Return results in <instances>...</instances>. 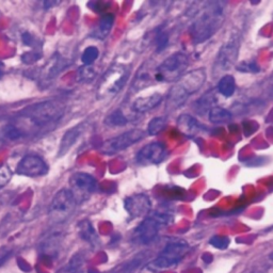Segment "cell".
Listing matches in <instances>:
<instances>
[{
	"mask_svg": "<svg viewBox=\"0 0 273 273\" xmlns=\"http://www.w3.org/2000/svg\"><path fill=\"white\" fill-rule=\"evenodd\" d=\"M167 126V118L164 116L154 117L148 124V132L151 135H156L165 129Z\"/></svg>",
	"mask_w": 273,
	"mask_h": 273,
	"instance_id": "26",
	"label": "cell"
},
{
	"mask_svg": "<svg viewBox=\"0 0 273 273\" xmlns=\"http://www.w3.org/2000/svg\"><path fill=\"white\" fill-rule=\"evenodd\" d=\"M41 58V55L38 54L37 51H32V53H27V54H25L23 55L22 59H23V61L25 63H33V62H36L37 60H39Z\"/></svg>",
	"mask_w": 273,
	"mask_h": 273,
	"instance_id": "33",
	"label": "cell"
},
{
	"mask_svg": "<svg viewBox=\"0 0 273 273\" xmlns=\"http://www.w3.org/2000/svg\"><path fill=\"white\" fill-rule=\"evenodd\" d=\"M17 174L27 177H39L48 172V166L40 156H25L16 167Z\"/></svg>",
	"mask_w": 273,
	"mask_h": 273,
	"instance_id": "11",
	"label": "cell"
},
{
	"mask_svg": "<svg viewBox=\"0 0 273 273\" xmlns=\"http://www.w3.org/2000/svg\"><path fill=\"white\" fill-rule=\"evenodd\" d=\"M82 130H83V126L82 124H80L78 126L71 128L70 130H67L64 133L61 143H60V147H59V152H58L59 157L64 156L65 154L73 148V145L76 143L77 140H78Z\"/></svg>",
	"mask_w": 273,
	"mask_h": 273,
	"instance_id": "17",
	"label": "cell"
},
{
	"mask_svg": "<svg viewBox=\"0 0 273 273\" xmlns=\"http://www.w3.org/2000/svg\"><path fill=\"white\" fill-rule=\"evenodd\" d=\"M124 208L132 219L147 217L151 212L152 202L147 194H134L124 201Z\"/></svg>",
	"mask_w": 273,
	"mask_h": 273,
	"instance_id": "12",
	"label": "cell"
},
{
	"mask_svg": "<svg viewBox=\"0 0 273 273\" xmlns=\"http://www.w3.org/2000/svg\"><path fill=\"white\" fill-rule=\"evenodd\" d=\"M269 259L273 261V252H271V253L269 254Z\"/></svg>",
	"mask_w": 273,
	"mask_h": 273,
	"instance_id": "37",
	"label": "cell"
},
{
	"mask_svg": "<svg viewBox=\"0 0 273 273\" xmlns=\"http://www.w3.org/2000/svg\"><path fill=\"white\" fill-rule=\"evenodd\" d=\"M59 246H60V236L53 235L48 237L44 241V243H43L42 250H43V253L46 254L47 256H50V257H53V256L57 255Z\"/></svg>",
	"mask_w": 273,
	"mask_h": 273,
	"instance_id": "24",
	"label": "cell"
},
{
	"mask_svg": "<svg viewBox=\"0 0 273 273\" xmlns=\"http://www.w3.org/2000/svg\"><path fill=\"white\" fill-rule=\"evenodd\" d=\"M10 255H11V253L9 251L0 253V266H2L3 263H5L8 258H10Z\"/></svg>",
	"mask_w": 273,
	"mask_h": 273,
	"instance_id": "35",
	"label": "cell"
},
{
	"mask_svg": "<svg viewBox=\"0 0 273 273\" xmlns=\"http://www.w3.org/2000/svg\"><path fill=\"white\" fill-rule=\"evenodd\" d=\"M168 45V36L166 33H160V36L157 38V51L160 53L162 49H165Z\"/></svg>",
	"mask_w": 273,
	"mask_h": 273,
	"instance_id": "34",
	"label": "cell"
},
{
	"mask_svg": "<svg viewBox=\"0 0 273 273\" xmlns=\"http://www.w3.org/2000/svg\"><path fill=\"white\" fill-rule=\"evenodd\" d=\"M166 148L160 142H152L144 145L136 155V161L140 165H157L165 159Z\"/></svg>",
	"mask_w": 273,
	"mask_h": 273,
	"instance_id": "13",
	"label": "cell"
},
{
	"mask_svg": "<svg viewBox=\"0 0 273 273\" xmlns=\"http://www.w3.org/2000/svg\"><path fill=\"white\" fill-rule=\"evenodd\" d=\"M65 113L61 101L46 100L25 108L20 113L19 123H26L33 129H44L58 123Z\"/></svg>",
	"mask_w": 273,
	"mask_h": 273,
	"instance_id": "2",
	"label": "cell"
},
{
	"mask_svg": "<svg viewBox=\"0 0 273 273\" xmlns=\"http://www.w3.org/2000/svg\"><path fill=\"white\" fill-rule=\"evenodd\" d=\"M77 203L70 189H61L58 191L49 206V219L56 224L64 223L70 219L76 209Z\"/></svg>",
	"mask_w": 273,
	"mask_h": 273,
	"instance_id": "6",
	"label": "cell"
},
{
	"mask_svg": "<svg viewBox=\"0 0 273 273\" xmlns=\"http://www.w3.org/2000/svg\"><path fill=\"white\" fill-rule=\"evenodd\" d=\"M105 123L108 126L117 127V126H125L128 123V119L121 110H114L111 112L105 119Z\"/></svg>",
	"mask_w": 273,
	"mask_h": 273,
	"instance_id": "25",
	"label": "cell"
},
{
	"mask_svg": "<svg viewBox=\"0 0 273 273\" xmlns=\"http://www.w3.org/2000/svg\"><path fill=\"white\" fill-rule=\"evenodd\" d=\"M209 121L213 124H224L232 121L233 115L228 110L221 107H213L208 113Z\"/></svg>",
	"mask_w": 273,
	"mask_h": 273,
	"instance_id": "21",
	"label": "cell"
},
{
	"mask_svg": "<svg viewBox=\"0 0 273 273\" xmlns=\"http://www.w3.org/2000/svg\"><path fill=\"white\" fill-rule=\"evenodd\" d=\"M71 192L77 203H81L87 200L89 196L97 189V183L95 178L90 174L78 172L72 175L70 178Z\"/></svg>",
	"mask_w": 273,
	"mask_h": 273,
	"instance_id": "10",
	"label": "cell"
},
{
	"mask_svg": "<svg viewBox=\"0 0 273 273\" xmlns=\"http://www.w3.org/2000/svg\"><path fill=\"white\" fill-rule=\"evenodd\" d=\"M162 99H164V96L160 93H154L150 96L139 97L133 101L132 109L135 112L139 113L148 112V111H151L154 108H156L158 105H160Z\"/></svg>",
	"mask_w": 273,
	"mask_h": 273,
	"instance_id": "15",
	"label": "cell"
},
{
	"mask_svg": "<svg viewBox=\"0 0 273 273\" xmlns=\"http://www.w3.org/2000/svg\"><path fill=\"white\" fill-rule=\"evenodd\" d=\"M188 65H189V58L182 51H178L169 56L156 68L154 79L160 82L178 81L185 75Z\"/></svg>",
	"mask_w": 273,
	"mask_h": 273,
	"instance_id": "5",
	"label": "cell"
},
{
	"mask_svg": "<svg viewBox=\"0 0 273 273\" xmlns=\"http://www.w3.org/2000/svg\"><path fill=\"white\" fill-rule=\"evenodd\" d=\"M95 75L96 73L91 65H84L79 70V77L83 81H91L95 77Z\"/></svg>",
	"mask_w": 273,
	"mask_h": 273,
	"instance_id": "31",
	"label": "cell"
},
{
	"mask_svg": "<svg viewBox=\"0 0 273 273\" xmlns=\"http://www.w3.org/2000/svg\"><path fill=\"white\" fill-rule=\"evenodd\" d=\"M189 95L185 92V90L179 84H175L171 88L167 96V105L166 109L169 111H173L181 106H183Z\"/></svg>",
	"mask_w": 273,
	"mask_h": 273,
	"instance_id": "16",
	"label": "cell"
},
{
	"mask_svg": "<svg viewBox=\"0 0 273 273\" xmlns=\"http://www.w3.org/2000/svg\"><path fill=\"white\" fill-rule=\"evenodd\" d=\"M99 51L98 48L95 46H89L84 49L83 54L81 56L82 63L84 65H91L92 63L95 62V60L98 58Z\"/></svg>",
	"mask_w": 273,
	"mask_h": 273,
	"instance_id": "28",
	"label": "cell"
},
{
	"mask_svg": "<svg viewBox=\"0 0 273 273\" xmlns=\"http://www.w3.org/2000/svg\"><path fill=\"white\" fill-rule=\"evenodd\" d=\"M189 250L190 246L184 239H175L164 247L158 257L154 259L148 268L154 272L173 268L185 258Z\"/></svg>",
	"mask_w": 273,
	"mask_h": 273,
	"instance_id": "4",
	"label": "cell"
},
{
	"mask_svg": "<svg viewBox=\"0 0 273 273\" xmlns=\"http://www.w3.org/2000/svg\"><path fill=\"white\" fill-rule=\"evenodd\" d=\"M12 177V172L9 167L6 165L0 166V188L6 186Z\"/></svg>",
	"mask_w": 273,
	"mask_h": 273,
	"instance_id": "32",
	"label": "cell"
},
{
	"mask_svg": "<svg viewBox=\"0 0 273 273\" xmlns=\"http://www.w3.org/2000/svg\"><path fill=\"white\" fill-rule=\"evenodd\" d=\"M237 71L244 73H257L260 71V68L254 61H243L237 66Z\"/></svg>",
	"mask_w": 273,
	"mask_h": 273,
	"instance_id": "30",
	"label": "cell"
},
{
	"mask_svg": "<svg viewBox=\"0 0 273 273\" xmlns=\"http://www.w3.org/2000/svg\"><path fill=\"white\" fill-rule=\"evenodd\" d=\"M218 92L225 97H230L234 95L236 91V80L232 75H224L222 76L218 85H217Z\"/></svg>",
	"mask_w": 273,
	"mask_h": 273,
	"instance_id": "20",
	"label": "cell"
},
{
	"mask_svg": "<svg viewBox=\"0 0 273 273\" xmlns=\"http://www.w3.org/2000/svg\"><path fill=\"white\" fill-rule=\"evenodd\" d=\"M78 233L84 241L89 242L92 245H95L98 242V236L90 221L84 220L80 222L78 224Z\"/></svg>",
	"mask_w": 273,
	"mask_h": 273,
	"instance_id": "19",
	"label": "cell"
},
{
	"mask_svg": "<svg viewBox=\"0 0 273 273\" xmlns=\"http://www.w3.org/2000/svg\"><path fill=\"white\" fill-rule=\"evenodd\" d=\"M4 71H5V64L2 61H0V76L3 75Z\"/></svg>",
	"mask_w": 273,
	"mask_h": 273,
	"instance_id": "36",
	"label": "cell"
},
{
	"mask_svg": "<svg viewBox=\"0 0 273 273\" xmlns=\"http://www.w3.org/2000/svg\"><path fill=\"white\" fill-rule=\"evenodd\" d=\"M178 129L188 136H193L204 130L202 125L194 117L189 114H183L177 119Z\"/></svg>",
	"mask_w": 273,
	"mask_h": 273,
	"instance_id": "18",
	"label": "cell"
},
{
	"mask_svg": "<svg viewBox=\"0 0 273 273\" xmlns=\"http://www.w3.org/2000/svg\"><path fill=\"white\" fill-rule=\"evenodd\" d=\"M145 135V132L142 129H131L124 133L118 134L114 138L106 140L101 144L100 151L105 155H114L119 152H122L131 145L141 141Z\"/></svg>",
	"mask_w": 273,
	"mask_h": 273,
	"instance_id": "9",
	"label": "cell"
},
{
	"mask_svg": "<svg viewBox=\"0 0 273 273\" xmlns=\"http://www.w3.org/2000/svg\"><path fill=\"white\" fill-rule=\"evenodd\" d=\"M205 80H206V72L203 68H198V70H193L192 72L186 73L177 81V84L181 85L188 95L190 96L191 94L195 93L202 88Z\"/></svg>",
	"mask_w": 273,
	"mask_h": 273,
	"instance_id": "14",
	"label": "cell"
},
{
	"mask_svg": "<svg viewBox=\"0 0 273 273\" xmlns=\"http://www.w3.org/2000/svg\"><path fill=\"white\" fill-rule=\"evenodd\" d=\"M226 8L227 4L224 2H211L201 9L190 28L195 44L207 41L221 28L226 19Z\"/></svg>",
	"mask_w": 273,
	"mask_h": 273,
	"instance_id": "1",
	"label": "cell"
},
{
	"mask_svg": "<svg viewBox=\"0 0 273 273\" xmlns=\"http://www.w3.org/2000/svg\"><path fill=\"white\" fill-rule=\"evenodd\" d=\"M114 24V16L112 14H106L100 19L97 28V38L105 39L110 33Z\"/></svg>",
	"mask_w": 273,
	"mask_h": 273,
	"instance_id": "22",
	"label": "cell"
},
{
	"mask_svg": "<svg viewBox=\"0 0 273 273\" xmlns=\"http://www.w3.org/2000/svg\"><path fill=\"white\" fill-rule=\"evenodd\" d=\"M174 216L170 211L150 212L141 223L135 227L132 234V241L138 244H149L155 241L159 233L165 227L173 223Z\"/></svg>",
	"mask_w": 273,
	"mask_h": 273,
	"instance_id": "3",
	"label": "cell"
},
{
	"mask_svg": "<svg viewBox=\"0 0 273 273\" xmlns=\"http://www.w3.org/2000/svg\"><path fill=\"white\" fill-rule=\"evenodd\" d=\"M128 77H129V68L123 65L110 67L100 81L98 88L99 95H116L126 84Z\"/></svg>",
	"mask_w": 273,
	"mask_h": 273,
	"instance_id": "8",
	"label": "cell"
},
{
	"mask_svg": "<svg viewBox=\"0 0 273 273\" xmlns=\"http://www.w3.org/2000/svg\"><path fill=\"white\" fill-rule=\"evenodd\" d=\"M240 42H241L240 34L234 33L233 36L221 46L216 58L213 71L222 73L232 70L238 59Z\"/></svg>",
	"mask_w": 273,
	"mask_h": 273,
	"instance_id": "7",
	"label": "cell"
},
{
	"mask_svg": "<svg viewBox=\"0 0 273 273\" xmlns=\"http://www.w3.org/2000/svg\"><path fill=\"white\" fill-rule=\"evenodd\" d=\"M3 133L5 135V138L10 140V141H15V140H20L22 138H25L26 134L24 131L21 129L20 127H17L15 124H10L4 128Z\"/></svg>",
	"mask_w": 273,
	"mask_h": 273,
	"instance_id": "27",
	"label": "cell"
},
{
	"mask_svg": "<svg viewBox=\"0 0 273 273\" xmlns=\"http://www.w3.org/2000/svg\"><path fill=\"white\" fill-rule=\"evenodd\" d=\"M209 243L215 246L216 249H220V250H224L227 249V246L229 245V238L226 236H213Z\"/></svg>",
	"mask_w": 273,
	"mask_h": 273,
	"instance_id": "29",
	"label": "cell"
},
{
	"mask_svg": "<svg viewBox=\"0 0 273 273\" xmlns=\"http://www.w3.org/2000/svg\"><path fill=\"white\" fill-rule=\"evenodd\" d=\"M84 261L83 256L80 254H76L71 258L66 264L60 268L57 273H77L79 269L82 267V263Z\"/></svg>",
	"mask_w": 273,
	"mask_h": 273,
	"instance_id": "23",
	"label": "cell"
}]
</instances>
